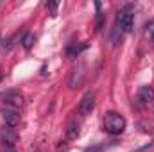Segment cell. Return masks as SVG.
I'll use <instances>...</instances> for the list:
<instances>
[{"instance_id": "cell-1", "label": "cell", "mask_w": 154, "mask_h": 152, "mask_svg": "<svg viewBox=\"0 0 154 152\" xmlns=\"http://www.w3.org/2000/svg\"><path fill=\"white\" fill-rule=\"evenodd\" d=\"M102 127L108 134H113V136L122 134L125 131V118L116 111H109V113H106L104 120H102Z\"/></svg>"}, {"instance_id": "cell-2", "label": "cell", "mask_w": 154, "mask_h": 152, "mask_svg": "<svg viewBox=\"0 0 154 152\" xmlns=\"http://www.w3.org/2000/svg\"><path fill=\"white\" fill-rule=\"evenodd\" d=\"M133 18H134V14H133L131 7H129V5L122 7V9L118 11V14H116L115 29H118L120 32H129V31L133 29Z\"/></svg>"}, {"instance_id": "cell-3", "label": "cell", "mask_w": 154, "mask_h": 152, "mask_svg": "<svg viewBox=\"0 0 154 152\" xmlns=\"http://www.w3.org/2000/svg\"><path fill=\"white\" fill-rule=\"evenodd\" d=\"M154 100V88L149 84H143L140 86L138 93H136V99H134V108L136 109H145L149 104H152Z\"/></svg>"}, {"instance_id": "cell-4", "label": "cell", "mask_w": 154, "mask_h": 152, "mask_svg": "<svg viewBox=\"0 0 154 152\" xmlns=\"http://www.w3.org/2000/svg\"><path fill=\"white\" fill-rule=\"evenodd\" d=\"M0 99H2V102H4L7 108H11V109H20V108H23V104H25L23 95L18 93V91H5V93H0Z\"/></svg>"}, {"instance_id": "cell-5", "label": "cell", "mask_w": 154, "mask_h": 152, "mask_svg": "<svg viewBox=\"0 0 154 152\" xmlns=\"http://www.w3.org/2000/svg\"><path fill=\"white\" fill-rule=\"evenodd\" d=\"M95 109V93L93 91H86L81 99V104H79V113L81 114H90Z\"/></svg>"}, {"instance_id": "cell-6", "label": "cell", "mask_w": 154, "mask_h": 152, "mask_svg": "<svg viewBox=\"0 0 154 152\" xmlns=\"http://www.w3.org/2000/svg\"><path fill=\"white\" fill-rule=\"evenodd\" d=\"M0 138H2V141H4L9 149H13V145L18 141V132L14 131V127L4 125V129L0 131Z\"/></svg>"}, {"instance_id": "cell-7", "label": "cell", "mask_w": 154, "mask_h": 152, "mask_svg": "<svg viewBox=\"0 0 154 152\" xmlns=\"http://www.w3.org/2000/svg\"><path fill=\"white\" fill-rule=\"evenodd\" d=\"M0 114H2V118H4V122H5V125H9V127H16V125L20 123V113H18L16 109L5 108V109L0 111Z\"/></svg>"}, {"instance_id": "cell-8", "label": "cell", "mask_w": 154, "mask_h": 152, "mask_svg": "<svg viewBox=\"0 0 154 152\" xmlns=\"http://www.w3.org/2000/svg\"><path fill=\"white\" fill-rule=\"evenodd\" d=\"M84 48H86V45H84V43H81V45H77V43H70V45L66 47V56L74 59V57H77Z\"/></svg>"}, {"instance_id": "cell-9", "label": "cell", "mask_w": 154, "mask_h": 152, "mask_svg": "<svg viewBox=\"0 0 154 152\" xmlns=\"http://www.w3.org/2000/svg\"><path fill=\"white\" fill-rule=\"evenodd\" d=\"M79 122L77 120H70L68 122V125H66V136L70 138V140H74V138H77L79 136Z\"/></svg>"}, {"instance_id": "cell-10", "label": "cell", "mask_w": 154, "mask_h": 152, "mask_svg": "<svg viewBox=\"0 0 154 152\" xmlns=\"http://www.w3.org/2000/svg\"><path fill=\"white\" fill-rule=\"evenodd\" d=\"M34 41H36V38H34V34L32 32H27L25 36H23V39H22V43H23V48H32V45H34Z\"/></svg>"}, {"instance_id": "cell-11", "label": "cell", "mask_w": 154, "mask_h": 152, "mask_svg": "<svg viewBox=\"0 0 154 152\" xmlns=\"http://www.w3.org/2000/svg\"><path fill=\"white\" fill-rule=\"evenodd\" d=\"M145 36L154 41V22H149V23L145 25Z\"/></svg>"}, {"instance_id": "cell-12", "label": "cell", "mask_w": 154, "mask_h": 152, "mask_svg": "<svg viewBox=\"0 0 154 152\" xmlns=\"http://www.w3.org/2000/svg\"><path fill=\"white\" fill-rule=\"evenodd\" d=\"M45 5H47V9H50L52 13H56V9H57V4H56V2H47Z\"/></svg>"}, {"instance_id": "cell-13", "label": "cell", "mask_w": 154, "mask_h": 152, "mask_svg": "<svg viewBox=\"0 0 154 152\" xmlns=\"http://www.w3.org/2000/svg\"><path fill=\"white\" fill-rule=\"evenodd\" d=\"M7 152H16L14 149H7Z\"/></svg>"}, {"instance_id": "cell-14", "label": "cell", "mask_w": 154, "mask_h": 152, "mask_svg": "<svg viewBox=\"0 0 154 152\" xmlns=\"http://www.w3.org/2000/svg\"><path fill=\"white\" fill-rule=\"evenodd\" d=\"M152 43H154V41H152Z\"/></svg>"}]
</instances>
